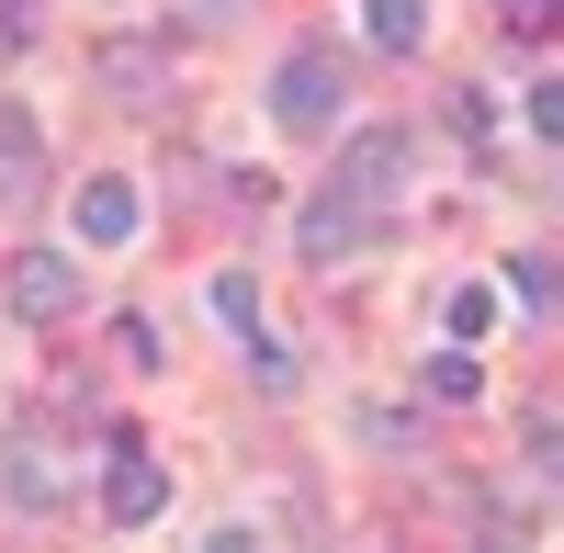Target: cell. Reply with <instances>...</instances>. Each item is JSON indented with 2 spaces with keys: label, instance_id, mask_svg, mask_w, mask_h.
<instances>
[{
  "label": "cell",
  "instance_id": "cell-13",
  "mask_svg": "<svg viewBox=\"0 0 564 553\" xmlns=\"http://www.w3.org/2000/svg\"><path fill=\"white\" fill-rule=\"evenodd\" d=\"M508 294H520V316H553V249H531L520 271H508Z\"/></svg>",
  "mask_w": 564,
  "mask_h": 553
},
{
  "label": "cell",
  "instance_id": "cell-4",
  "mask_svg": "<svg viewBox=\"0 0 564 553\" xmlns=\"http://www.w3.org/2000/svg\"><path fill=\"white\" fill-rule=\"evenodd\" d=\"M68 305H79V271H68V249H23V260H12V316L57 328Z\"/></svg>",
  "mask_w": 564,
  "mask_h": 553
},
{
  "label": "cell",
  "instance_id": "cell-15",
  "mask_svg": "<svg viewBox=\"0 0 564 553\" xmlns=\"http://www.w3.org/2000/svg\"><path fill=\"white\" fill-rule=\"evenodd\" d=\"M249 373H260L271 395H294V384H305V373H294V350H282V339H249Z\"/></svg>",
  "mask_w": 564,
  "mask_h": 553
},
{
  "label": "cell",
  "instance_id": "cell-10",
  "mask_svg": "<svg viewBox=\"0 0 564 553\" xmlns=\"http://www.w3.org/2000/svg\"><path fill=\"white\" fill-rule=\"evenodd\" d=\"M361 34L384 45V57H417V45H430V0H361Z\"/></svg>",
  "mask_w": 564,
  "mask_h": 553
},
{
  "label": "cell",
  "instance_id": "cell-2",
  "mask_svg": "<svg viewBox=\"0 0 564 553\" xmlns=\"http://www.w3.org/2000/svg\"><path fill=\"white\" fill-rule=\"evenodd\" d=\"M406 170H417V135H406V124H361L350 148H339V181H327V193L361 204V215H384V204L406 193Z\"/></svg>",
  "mask_w": 564,
  "mask_h": 553
},
{
  "label": "cell",
  "instance_id": "cell-9",
  "mask_svg": "<svg viewBox=\"0 0 564 553\" xmlns=\"http://www.w3.org/2000/svg\"><path fill=\"white\" fill-rule=\"evenodd\" d=\"M372 226H384V215H361V204H339V193H316L294 238H305V260H350V249H372Z\"/></svg>",
  "mask_w": 564,
  "mask_h": 553
},
{
  "label": "cell",
  "instance_id": "cell-6",
  "mask_svg": "<svg viewBox=\"0 0 564 553\" xmlns=\"http://www.w3.org/2000/svg\"><path fill=\"white\" fill-rule=\"evenodd\" d=\"M0 497H12V509H57V497H68L57 452H45L34 430H12V452H0Z\"/></svg>",
  "mask_w": 564,
  "mask_h": 553
},
{
  "label": "cell",
  "instance_id": "cell-1",
  "mask_svg": "<svg viewBox=\"0 0 564 553\" xmlns=\"http://www.w3.org/2000/svg\"><path fill=\"white\" fill-rule=\"evenodd\" d=\"M350 102V79H339V45H294V57L271 68V124L282 135H327Z\"/></svg>",
  "mask_w": 564,
  "mask_h": 553
},
{
  "label": "cell",
  "instance_id": "cell-20",
  "mask_svg": "<svg viewBox=\"0 0 564 553\" xmlns=\"http://www.w3.org/2000/svg\"><path fill=\"white\" fill-rule=\"evenodd\" d=\"M486 553H520V542H486Z\"/></svg>",
  "mask_w": 564,
  "mask_h": 553
},
{
  "label": "cell",
  "instance_id": "cell-16",
  "mask_svg": "<svg viewBox=\"0 0 564 553\" xmlns=\"http://www.w3.org/2000/svg\"><path fill=\"white\" fill-rule=\"evenodd\" d=\"M531 135H542V148L564 135V90H553V79H531Z\"/></svg>",
  "mask_w": 564,
  "mask_h": 553
},
{
  "label": "cell",
  "instance_id": "cell-12",
  "mask_svg": "<svg viewBox=\"0 0 564 553\" xmlns=\"http://www.w3.org/2000/svg\"><path fill=\"white\" fill-rule=\"evenodd\" d=\"M215 316H226V328H238V339H260V283H249V271H215Z\"/></svg>",
  "mask_w": 564,
  "mask_h": 553
},
{
  "label": "cell",
  "instance_id": "cell-7",
  "mask_svg": "<svg viewBox=\"0 0 564 553\" xmlns=\"http://www.w3.org/2000/svg\"><path fill=\"white\" fill-rule=\"evenodd\" d=\"M90 79H102L113 102H159V79H170V57H159L148 34H113L102 57H90Z\"/></svg>",
  "mask_w": 564,
  "mask_h": 553
},
{
  "label": "cell",
  "instance_id": "cell-19",
  "mask_svg": "<svg viewBox=\"0 0 564 553\" xmlns=\"http://www.w3.org/2000/svg\"><path fill=\"white\" fill-rule=\"evenodd\" d=\"M204 553H260V531H215V542H204Z\"/></svg>",
  "mask_w": 564,
  "mask_h": 553
},
{
  "label": "cell",
  "instance_id": "cell-17",
  "mask_svg": "<svg viewBox=\"0 0 564 553\" xmlns=\"http://www.w3.org/2000/svg\"><path fill=\"white\" fill-rule=\"evenodd\" d=\"M497 23H508V34H542V23H553V0H497Z\"/></svg>",
  "mask_w": 564,
  "mask_h": 553
},
{
  "label": "cell",
  "instance_id": "cell-8",
  "mask_svg": "<svg viewBox=\"0 0 564 553\" xmlns=\"http://www.w3.org/2000/svg\"><path fill=\"white\" fill-rule=\"evenodd\" d=\"M45 193V135L23 102H0V204H34Z\"/></svg>",
  "mask_w": 564,
  "mask_h": 553
},
{
  "label": "cell",
  "instance_id": "cell-18",
  "mask_svg": "<svg viewBox=\"0 0 564 553\" xmlns=\"http://www.w3.org/2000/svg\"><path fill=\"white\" fill-rule=\"evenodd\" d=\"M34 12H45V0H0V45H23V34H34Z\"/></svg>",
  "mask_w": 564,
  "mask_h": 553
},
{
  "label": "cell",
  "instance_id": "cell-14",
  "mask_svg": "<svg viewBox=\"0 0 564 553\" xmlns=\"http://www.w3.org/2000/svg\"><path fill=\"white\" fill-rule=\"evenodd\" d=\"M486 328H497V294H486V283H463V294H452V350H463V339H486Z\"/></svg>",
  "mask_w": 564,
  "mask_h": 553
},
{
  "label": "cell",
  "instance_id": "cell-5",
  "mask_svg": "<svg viewBox=\"0 0 564 553\" xmlns=\"http://www.w3.org/2000/svg\"><path fill=\"white\" fill-rule=\"evenodd\" d=\"M135 226H148V204H135V181H79V238L90 249H135Z\"/></svg>",
  "mask_w": 564,
  "mask_h": 553
},
{
  "label": "cell",
  "instance_id": "cell-11",
  "mask_svg": "<svg viewBox=\"0 0 564 553\" xmlns=\"http://www.w3.org/2000/svg\"><path fill=\"white\" fill-rule=\"evenodd\" d=\"M417 395H441V406H475V395H486V361H475V350H441L430 373H417Z\"/></svg>",
  "mask_w": 564,
  "mask_h": 553
},
{
  "label": "cell",
  "instance_id": "cell-3",
  "mask_svg": "<svg viewBox=\"0 0 564 553\" xmlns=\"http://www.w3.org/2000/svg\"><path fill=\"white\" fill-rule=\"evenodd\" d=\"M159 509H170V464H159V452L135 441V430H113V475H102V520H113V531H148Z\"/></svg>",
  "mask_w": 564,
  "mask_h": 553
}]
</instances>
